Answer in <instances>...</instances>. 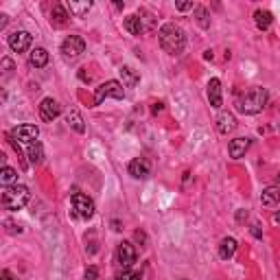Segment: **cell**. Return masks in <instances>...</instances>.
Listing matches in <instances>:
<instances>
[{"mask_svg": "<svg viewBox=\"0 0 280 280\" xmlns=\"http://www.w3.org/2000/svg\"><path fill=\"white\" fill-rule=\"evenodd\" d=\"M158 39H160V46L164 48V52H169V55H182L184 46H186V33L175 22L162 24L158 31Z\"/></svg>", "mask_w": 280, "mask_h": 280, "instance_id": "1", "label": "cell"}, {"mask_svg": "<svg viewBox=\"0 0 280 280\" xmlns=\"http://www.w3.org/2000/svg\"><path fill=\"white\" fill-rule=\"evenodd\" d=\"M267 99H269V94H267L265 88H252L249 92H245V96L239 101V112L241 114H258L265 109L267 105Z\"/></svg>", "mask_w": 280, "mask_h": 280, "instance_id": "2", "label": "cell"}, {"mask_svg": "<svg viewBox=\"0 0 280 280\" xmlns=\"http://www.w3.org/2000/svg\"><path fill=\"white\" fill-rule=\"evenodd\" d=\"M29 197H31V192H29V188H26L24 184H13V186L4 188V192H2V206L13 212V210L24 208V206L29 204Z\"/></svg>", "mask_w": 280, "mask_h": 280, "instance_id": "3", "label": "cell"}, {"mask_svg": "<svg viewBox=\"0 0 280 280\" xmlns=\"http://www.w3.org/2000/svg\"><path fill=\"white\" fill-rule=\"evenodd\" d=\"M122 83L116 81V79H109V81L101 83L99 88L94 90V105H101L105 99H125V90H122Z\"/></svg>", "mask_w": 280, "mask_h": 280, "instance_id": "4", "label": "cell"}, {"mask_svg": "<svg viewBox=\"0 0 280 280\" xmlns=\"http://www.w3.org/2000/svg\"><path fill=\"white\" fill-rule=\"evenodd\" d=\"M37 136H39V127L37 125H18L13 131H9V140L18 144H33L37 142Z\"/></svg>", "mask_w": 280, "mask_h": 280, "instance_id": "5", "label": "cell"}, {"mask_svg": "<svg viewBox=\"0 0 280 280\" xmlns=\"http://www.w3.org/2000/svg\"><path fill=\"white\" fill-rule=\"evenodd\" d=\"M83 51H86V42H83V37H79V35H68V37L61 42V52H64L66 59H77Z\"/></svg>", "mask_w": 280, "mask_h": 280, "instance_id": "6", "label": "cell"}, {"mask_svg": "<svg viewBox=\"0 0 280 280\" xmlns=\"http://www.w3.org/2000/svg\"><path fill=\"white\" fill-rule=\"evenodd\" d=\"M72 206H74V212L81 219H92V214H94V201L88 195H81L77 191L72 192Z\"/></svg>", "mask_w": 280, "mask_h": 280, "instance_id": "7", "label": "cell"}, {"mask_svg": "<svg viewBox=\"0 0 280 280\" xmlns=\"http://www.w3.org/2000/svg\"><path fill=\"white\" fill-rule=\"evenodd\" d=\"M116 258H118V265H121L122 269H129V267L136 262V247H134V243H129V241H122V243H118Z\"/></svg>", "mask_w": 280, "mask_h": 280, "instance_id": "8", "label": "cell"}, {"mask_svg": "<svg viewBox=\"0 0 280 280\" xmlns=\"http://www.w3.org/2000/svg\"><path fill=\"white\" fill-rule=\"evenodd\" d=\"M9 46H11L13 52H24L26 48L31 46V42H33V37H31L29 31H16V33L9 35Z\"/></svg>", "mask_w": 280, "mask_h": 280, "instance_id": "9", "label": "cell"}, {"mask_svg": "<svg viewBox=\"0 0 280 280\" xmlns=\"http://www.w3.org/2000/svg\"><path fill=\"white\" fill-rule=\"evenodd\" d=\"M59 114H61V105L57 103L55 99H51V96H46V99L39 103V116H42V121L51 122V121H55Z\"/></svg>", "mask_w": 280, "mask_h": 280, "instance_id": "10", "label": "cell"}, {"mask_svg": "<svg viewBox=\"0 0 280 280\" xmlns=\"http://www.w3.org/2000/svg\"><path fill=\"white\" fill-rule=\"evenodd\" d=\"M127 171H129V175L134 179H147L149 175H151V164H149V160H144V158H136V160L129 162Z\"/></svg>", "mask_w": 280, "mask_h": 280, "instance_id": "11", "label": "cell"}, {"mask_svg": "<svg viewBox=\"0 0 280 280\" xmlns=\"http://www.w3.org/2000/svg\"><path fill=\"white\" fill-rule=\"evenodd\" d=\"M249 144H252V140L245 138V136H239V138L230 140V144H228V153H230L232 160H241V158L245 156V151L249 149Z\"/></svg>", "mask_w": 280, "mask_h": 280, "instance_id": "12", "label": "cell"}, {"mask_svg": "<svg viewBox=\"0 0 280 280\" xmlns=\"http://www.w3.org/2000/svg\"><path fill=\"white\" fill-rule=\"evenodd\" d=\"M234 127H236V118H234V114H230V112H221L217 116V131L221 136H228L230 131H234Z\"/></svg>", "mask_w": 280, "mask_h": 280, "instance_id": "13", "label": "cell"}, {"mask_svg": "<svg viewBox=\"0 0 280 280\" xmlns=\"http://www.w3.org/2000/svg\"><path fill=\"white\" fill-rule=\"evenodd\" d=\"M208 101L214 109H219L223 105V99H221V81L219 79H210L208 81Z\"/></svg>", "mask_w": 280, "mask_h": 280, "instance_id": "14", "label": "cell"}, {"mask_svg": "<svg viewBox=\"0 0 280 280\" xmlns=\"http://www.w3.org/2000/svg\"><path fill=\"white\" fill-rule=\"evenodd\" d=\"M118 74H121V83L125 88H134V86H138V81H140V74L136 72L131 66H121Z\"/></svg>", "mask_w": 280, "mask_h": 280, "instance_id": "15", "label": "cell"}, {"mask_svg": "<svg viewBox=\"0 0 280 280\" xmlns=\"http://www.w3.org/2000/svg\"><path fill=\"white\" fill-rule=\"evenodd\" d=\"M68 20H70V16H68V11H66V4L57 2L51 11V24L52 26H66Z\"/></svg>", "mask_w": 280, "mask_h": 280, "instance_id": "16", "label": "cell"}, {"mask_svg": "<svg viewBox=\"0 0 280 280\" xmlns=\"http://www.w3.org/2000/svg\"><path fill=\"white\" fill-rule=\"evenodd\" d=\"M66 9L70 11V16L83 18V16H88V11L92 9V2H90V0H83V2H77V0H68V2H66Z\"/></svg>", "mask_w": 280, "mask_h": 280, "instance_id": "17", "label": "cell"}, {"mask_svg": "<svg viewBox=\"0 0 280 280\" xmlns=\"http://www.w3.org/2000/svg\"><path fill=\"white\" fill-rule=\"evenodd\" d=\"M125 29L129 31L131 35H142L144 33V24H142V18L138 16V13H131V16H127L125 18Z\"/></svg>", "mask_w": 280, "mask_h": 280, "instance_id": "18", "label": "cell"}, {"mask_svg": "<svg viewBox=\"0 0 280 280\" xmlns=\"http://www.w3.org/2000/svg\"><path fill=\"white\" fill-rule=\"evenodd\" d=\"M29 64L33 68H44L48 64V51L46 48H33L29 55Z\"/></svg>", "mask_w": 280, "mask_h": 280, "instance_id": "19", "label": "cell"}, {"mask_svg": "<svg viewBox=\"0 0 280 280\" xmlns=\"http://www.w3.org/2000/svg\"><path fill=\"white\" fill-rule=\"evenodd\" d=\"M234 252H236V239H232V236L221 239V243H219V256L223 261H228V258L234 256Z\"/></svg>", "mask_w": 280, "mask_h": 280, "instance_id": "20", "label": "cell"}, {"mask_svg": "<svg viewBox=\"0 0 280 280\" xmlns=\"http://www.w3.org/2000/svg\"><path fill=\"white\" fill-rule=\"evenodd\" d=\"M278 199H280V188L278 186H269V188H265V191L261 192V204L267 206V208L276 206Z\"/></svg>", "mask_w": 280, "mask_h": 280, "instance_id": "21", "label": "cell"}, {"mask_svg": "<svg viewBox=\"0 0 280 280\" xmlns=\"http://www.w3.org/2000/svg\"><path fill=\"white\" fill-rule=\"evenodd\" d=\"M254 22H256V26L261 31H267L271 26V22H274V16H271V11L258 9V11H254Z\"/></svg>", "mask_w": 280, "mask_h": 280, "instance_id": "22", "label": "cell"}, {"mask_svg": "<svg viewBox=\"0 0 280 280\" xmlns=\"http://www.w3.org/2000/svg\"><path fill=\"white\" fill-rule=\"evenodd\" d=\"M0 184H2L4 188L18 184V171L11 169V166H2V171H0Z\"/></svg>", "mask_w": 280, "mask_h": 280, "instance_id": "23", "label": "cell"}, {"mask_svg": "<svg viewBox=\"0 0 280 280\" xmlns=\"http://www.w3.org/2000/svg\"><path fill=\"white\" fill-rule=\"evenodd\" d=\"M26 156H29L31 164H35V166L44 160V149H42V144H39V140H37V142H33V144H29V151H26Z\"/></svg>", "mask_w": 280, "mask_h": 280, "instance_id": "24", "label": "cell"}, {"mask_svg": "<svg viewBox=\"0 0 280 280\" xmlns=\"http://www.w3.org/2000/svg\"><path fill=\"white\" fill-rule=\"evenodd\" d=\"M68 125L72 127L77 134H86V125H83V118L81 114L77 112V109H72V112H68Z\"/></svg>", "mask_w": 280, "mask_h": 280, "instance_id": "25", "label": "cell"}, {"mask_svg": "<svg viewBox=\"0 0 280 280\" xmlns=\"http://www.w3.org/2000/svg\"><path fill=\"white\" fill-rule=\"evenodd\" d=\"M195 16H197V22H199L201 29H208V26H210L208 9H206V7H199V4H197V7H195Z\"/></svg>", "mask_w": 280, "mask_h": 280, "instance_id": "26", "label": "cell"}, {"mask_svg": "<svg viewBox=\"0 0 280 280\" xmlns=\"http://www.w3.org/2000/svg\"><path fill=\"white\" fill-rule=\"evenodd\" d=\"M116 280H140L138 271H129V269H122L121 274L116 276Z\"/></svg>", "mask_w": 280, "mask_h": 280, "instance_id": "27", "label": "cell"}, {"mask_svg": "<svg viewBox=\"0 0 280 280\" xmlns=\"http://www.w3.org/2000/svg\"><path fill=\"white\" fill-rule=\"evenodd\" d=\"M4 226H7V232H9V234H20V232H22V228L16 226L13 221H4Z\"/></svg>", "mask_w": 280, "mask_h": 280, "instance_id": "28", "label": "cell"}, {"mask_svg": "<svg viewBox=\"0 0 280 280\" xmlns=\"http://www.w3.org/2000/svg\"><path fill=\"white\" fill-rule=\"evenodd\" d=\"M13 70V61L9 59V57H2V72L4 74H9Z\"/></svg>", "mask_w": 280, "mask_h": 280, "instance_id": "29", "label": "cell"}, {"mask_svg": "<svg viewBox=\"0 0 280 280\" xmlns=\"http://www.w3.org/2000/svg\"><path fill=\"white\" fill-rule=\"evenodd\" d=\"M134 239H136V243H140V245H147V234H144L142 230H136Z\"/></svg>", "mask_w": 280, "mask_h": 280, "instance_id": "30", "label": "cell"}, {"mask_svg": "<svg viewBox=\"0 0 280 280\" xmlns=\"http://www.w3.org/2000/svg\"><path fill=\"white\" fill-rule=\"evenodd\" d=\"M96 276H99V269H96V267H88L86 269V280H96Z\"/></svg>", "mask_w": 280, "mask_h": 280, "instance_id": "31", "label": "cell"}, {"mask_svg": "<svg viewBox=\"0 0 280 280\" xmlns=\"http://www.w3.org/2000/svg\"><path fill=\"white\" fill-rule=\"evenodd\" d=\"M245 219H247V210H245V208H239V210H236V221L243 223Z\"/></svg>", "mask_w": 280, "mask_h": 280, "instance_id": "32", "label": "cell"}, {"mask_svg": "<svg viewBox=\"0 0 280 280\" xmlns=\"http://www.w3.org/2000/svg\"><path fill=\"white\" fill-rule=\"evenodd\" d=\"M175 7H177V11H188V9H195V4L192 2H177Z\"/></svg>", "mask_w": 280, "mask_h": 280, "instance_id": "33", "label": "cell"}, {"mask_svg": "<svg viewBox=\"0 0 280 280\" xmlns=\"http://www.w3.org/2000/svg\"><path fill=\"white\" fill-rule=\"evenodd\" d=\"M79 79H81V81H86V83H90V74H88L86 72V68H81V70H79Z\"/></svg>", "mask_w": 280, "mask_h": 280, "instance_id": "34", "label": "cell"}, {"mask_svg": "<svg viewBox=\"0 0 280 280\" xmlns=\"http://www.w3.org/2000/svg\"><path fill=\"white\" fill-rule=\"evenodd\" d=\"M252 234L256 236V239H261V236H262V232H261V226H258V223H254V226H252Z\"/></svg>", "mask_w": 280, "mask_h": 280, "instance_id": "35", "label": "cell"}, {"mask_svg": "<svg viewBox=\"0 0 280 280\" xmlns=\"http://www.w3.org/2000/svg\"><path fill=\"white\" fill-rule=\"evenodd\" d=\"M0 278H2V280H18L16 276H13V274H11V271H9V269H4V271H2V276H0Z\"/></svg>", "mask_w": 280, "mask_h": 280, "instance_id": "36", "label": "cell"}, {"mask_svg": "<svg viewBox=\"0 0 280 280\" xmlns=\"http://www.w3.org/2000/svg\"><path fill=\"white\" fill-rule=\"evenodd\" d=\"M7 22H9V16H7V13H0V29H4Z\"/></svg>", "mask_w": 280, "mask_h": 280, "instance_id": "37", "label": "cell"}, {"mask_svg": "<svg viewBox=\"0 0 280 280\" xmlns=\"http://www.w3.org/2000/svg\"><path fill=\"white\" fill-rule=\"evenodd\" d=\"M162 107H164V105H162V103H153L151 112H153V114H158V112H162Z\"/></svg>", "mask_w": 280, "mask_h": 280, "instance_id": "38", "label": "cell"}, {"mask_svg": "<svg viewBox=\"0 0 280 280\" xmlns=\"http://www.w3.org/2000/svg\"><path fill=\"white\" fill-rule=\"evenodd\" d=\"M112 228H114V230H116V232H121V230H122V228H121V223H118L116 219H114V221H112Z\"/></svg>", "mask_w": 280, "mask_h": 280, "instance_id": "39", "label": "cell"}, {"mask_svg": "<svg viewBox=\"0 0 280 280\" xmlns=\"http://www.w3.org/2000/svg\"><path fill=\"white\" fill-rule=\"evenodd\" d=\"M274 221H276V223H280V210H278V212L274 214Z\"/></svg>", "mask_w": 280, "mask_h": 280, "instance_id": "40", "label": "cell"}]
</instances>
